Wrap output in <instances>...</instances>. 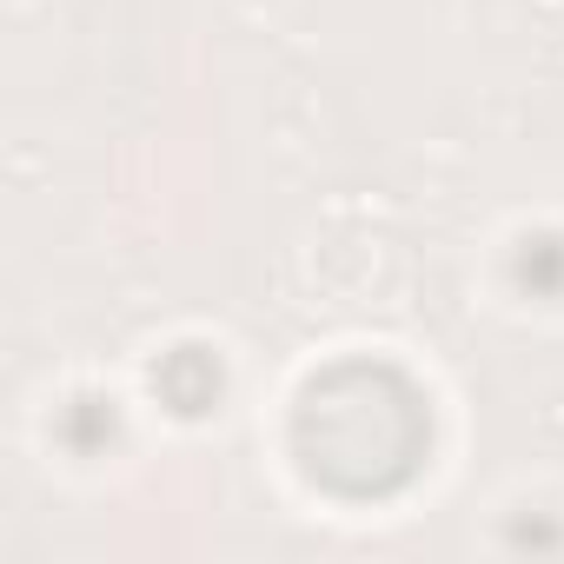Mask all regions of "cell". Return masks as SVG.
I'll use <instances>...</instances> for the list:
<instances>
[{
  "label": "cell",
  "instance_id": "6da1fadb",
  "mask_svg": "<svg viewBox=\"0 0 564 564\" xmlns=\"http://www.w3.org/2000/svg\"><path fill=\"white\" fill-rule=\"evenodd\" d=\"M300 445L319 478L346 491H379L412 471L425 445V419H419V399L392 372H339L313 386L300 412Z\"/></svg>",
  "mask_w": 564,
  "mask_h": 564
}]
</instances>
